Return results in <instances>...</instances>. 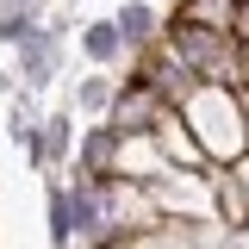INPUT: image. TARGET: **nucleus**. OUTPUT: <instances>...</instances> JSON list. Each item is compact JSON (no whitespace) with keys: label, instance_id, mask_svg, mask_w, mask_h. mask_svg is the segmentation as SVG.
<instances>
[{"label":"nucleus","instance_id":"11","mask_svg":"<svg viewBox=\"0 0 249 249\" xmlns=\"http://www.w3.org/2000/svg\"><path fill=\"white\" fill-rule=\"evenodd\" d=\"M75 44H81V56H88L93 69H124V31H119V19H81Z\"/></svg>","mask_w":249,"mask_h":249},{"label":"nucleus","instance_id":"8","mask_svg":"<svg viewBox=\"0 0 249 249\" xmlns=\"http://www.w3.org/2000/svg\"><path fill=\"white\" fill-rule=\"evenodd\" d=\"M119 175H124V181H143V187H156L162 175H175V162L162 156L156 131H131V137H119Z\"/></svg>","mask_w":249,"mask_h":249},{"label":"nucleus","instance_id":"19","mask_svg":"<svg viewBox=\"0 0 249 249\" xmlns=\"http://www.w3.org/2000/svg\"><path fill=\"white\" fill-rule=\"evenodd\" d=\"M224 168H231V175H237V187L249 193V156H237V162H224Z\"/></svg>","mask_w":249,"mask_h":249},{"label":"nucleus","instance_id":"22","mask_svg":"<svg viewBox=\"0 0 249 249\" xmlns=\"http://www.w3.org/2000/svg\"><path fill=\"white\" fill-rule=\"evenodd\" d=\"M243 88H249V44H243Z\"/></svg>","mask_w":249,"mask_h":249},{"label":"nucleus","instance_id":"17","mask_svg":"<svg viewBox=\"0 0 249 249\" xmlns=\"http://www.w3.org/2000/svg\"><path fill=\"white\" fill-rule=\"evenodd\" d=\"M44 218H50V249L75 243V212H69V175H50L44 181Z\"/></svg>","mask_w":249,"mask_h":249},{"label":"nucleus","instance_id":"18","mask_svg":"<svg viewBox=\"0 0 249 249\" xmlns=\"http://www.w3.org/2000/svg\"><path fill=\"white\" fill-rule=\"evenodd\" d=\"M44 13H50V0H0V44L6 50L25 44L31 31L44 25Z\"/></svg>","mask_w":249,"mask_h":249},{"label":"nucleus","instance_id":"13","mask_svg":"<svg viewBox=\"0 0 249 249\" xmlns=\"http://www.w3.org/2000/svg\"><path fill=\"white\" fill-rule=\"evenodd\" d=\"M206 193H212V224H237V231H249V193L237 187L231 168H206Z\"/></svg>","mask_w":249,"mask_h":249},{"label":"nucleus","instance_id":"7","mask_svg":"<svg viewBox=\"0 0 249 249\" xmlns=\"http://www.w3.org/2000/svg\"><path fill=\"white\" fill-rule=\"evenodd\" d=\"M75 143H81V124H75V112L62 106V112H44V131H37V175H62L69 162H75Z\"/></svg>","mask_w":249,"mask_h":249},{"label":"nucleus","instance_id":"15","mask_svg":"<svg viewBox=\"0 0 249 249\" xmlns=\"http://www.w3.org/2000/svg\"><path fill=\"white\" fill-rule=\"evenodd\" d=\"M237 6L243 0H175L168 25H206V31H237Z\"/></svg>","mask_w":249,"mask_h":249},{"label":"nucleus","instance_id":"14","mask_svg":"<svg viewBox=\"0 0 249 249\" xmlns=\"http://www.w3.org/2000/svg\"><path fill=\"white\" fill-rule=\"evenodd\" d=\"M199 224H206V218H199ZM199 224L162 218V224H150V231H131V237H119V249H206V243H199Z\"/></svg>","mask_w":249,"mask_h":249},{"label":"nucleus","instance_id":"9","mask_svg":"<svg viewBox=\"0 0 249 249\" xmlns=\"http://www.w3.org/2000/svg\"><path fill=\"white\" fill-rule=\"evenodd\" d=\"M112 19H119V31H124V56H131V50H150L156 37L168 31V13H162L156 0H119Z\"/></svg>","mask_w":249,"mask_h":249},{"label":"nucleus","instance_id":"16","mask_svg":"<svg viewBox=\"0 0 249 249\" xmlns=\"http://www.w3.org/2000/svg\"><path fill=\"white\" fill-rule=\"evenodd\" d=\"M37 131H44V106H37V93H13V112H6V137L25 150V162H37Z\"/></svg>","mask_w":249,"mask_h":249},{"label":"nucleus","instance_id":"3","mask_svg":"<svg viewBox=\"0 0 249 249\" xmlns=\"http://www.w3.org/2000/svg\"><path fill=\"white\" fill-rule=\"evenodd\" d=\"M69 25H81L69 6H50L44 13V25L31 31L25 44H13V75H19V88L25 93H44L50 81L62 75V44H69Z\"/></svg>","mask_w":249,"mask_h":249},{"label":"nucleus","instance_id":"5","mask_svg":"<svg viewBox=\"0 0 249 249\" xmlns=\"http://www.w3.org/2000/svg\"><path fill=\"white\" fill-rule=\"evenodd\" d=\"M156 206H162V218H181V224H199V218H212V193H206V175H162V181L150 187Z\"/></svg>","mask_w":249,"mask_h":249},{"label":"nucleus","instance_id":"20","mask_svg":"<svg viewBox=\"0 0 249 249\" xmlns=\"http://www.w3.org/2000/svg\"><path fill=\"white\" fill-rule=\"evenodd\" d=\"M237 44H249V0L237 6Z\"/></svg>","mask_w":249,"mask_h":249},{"label":"nucleus","instance_id":"21","mask_svg":"<svg viewBox=\"0 0 249 249\" xmlns=\"http://www.w3.org/2000/svg\"><path fill=\"white\" fill-rule=\"evenodd\" d=\"M88 249H119V237H100V243H88Z\"/></svg>","mask_w":249,"mask_h":249},{"label":"nucleus","instance_id":"12","mask_svg":"<svg viewBox=\"0 0 249 249\" xmlns=\"http://www.w3.org/2000/svg\"><path fill=\"white\" fill-rule=\"evenodd\" d=\"M112 100H119V75H112V69H93V75H81V81H75L69 112H75V119H88V124H100L106 112H112Z\"/></svg>","mask_w":249,"mask_h":249},{"label":"nucleus","instance_id":"10","mask_svg":"<svg viewBox=\"0 0 249 249\" xmlns=\"http://www.w3.org/2000/svg\"><path fill=\"white\" fill-rule=\"evenodd\" d=\"M156 143H162V156H168L181 175H206V168H212V162H206V150H199V137L187 131L181 112H168V119L156 124Z\"/></svg>","mask_w":249,"mask_h":249},{"label":"nucleus","instance_id":"1","mask_svg":"<svg viewBox=\"0 0 249 249\" xmlns=\"http://www.w3.org/2000/svg\"><path fill=\"white\" fill-rule=\"evenodd\" d=\"M187 131L199 137V150H206V162L212 168H224V162H237V156H249V119H243V88H206L193 93L181 106Z\"/></svg>","mask_w":249,"mask_h":249},{"label":"nucleus","instance_id":"4","mask_svg":"<svg viewBox=\"0 0 249 249\" xmlns=\"http://www.w3.org/2000/svg\"><path fill=\"white\" fill-rule=\"evenodd\" d=\"M168 112H175V106H168V100H162L150 81L124 75V81H119V100H112V112H106V124H112L119 137H131V131H156Z\"/></svg>","mask_w":249,"mask_h":249},{"label":"nucleus","instance_id":"2","mask_svg":"<svg viewBox=\"0 0 249 249\" xmlns=\"http://www.w3.org/2000/svg\"><path fill=\"white\" fill-rule=\"evenodd\" d=\"M168 44L187 56V69L212 88H243V44L237 31H206V25H168Z\"/></svg>","mask_w":249,"mask_h":249},{"label":"nucleus","instance_id":"6","mask_svg":"<svg viewBox=\"0 0 249 249\" xmlns=\"http://www.w3.org/2000/svg\"><path fill=\"white\" fill-rule=\"evenodd\" d=\"M75 175L88 181H119V131L100 119V124H81V143H75Z\"/></svg>","mask_w":249,"mask_h":249}]
</instances>
